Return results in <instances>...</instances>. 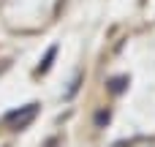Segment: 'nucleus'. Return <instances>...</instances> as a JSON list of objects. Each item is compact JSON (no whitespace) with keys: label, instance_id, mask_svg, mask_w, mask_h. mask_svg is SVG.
I'll use <instances>...</instances> for the list:
<instances>
[{"label":"nucleus","instance_id":"20e7f679","mask_svg":"<svg viewBox=\"0 0 155 147\" xmlns=\"http://www.w3.org/2000/svg\"><path fill=\"white\" fill-rule=\"evenodd\" d=\"M123 85H125V79H112L109 90H112V93H120V90H123Z\"/></svg>","mask_w":155,"mask_h":147},{"label":"nucleus","instance_id":"7ed1b4c3","mask_svg":"<svg viewBox=\"0 0 155 147\" xmlns=\"http://www.w3.org/2000/svg\"><path fill=\"white\" fill-rule=\"evenodd\" d=\"M106 123H109V112H106V109H101V112L95 115V125H106Z\"/></svg>","mask_w":155,"mask_h":147},{"label":"nucleus","instance_id":"f257e3e1","mask_svg":"<svg viewBox=\"0 0 155 147\" xmlns=\"http://www.w3.org/2000/svg\"><path fill=\"white\" fill-rule=\"evenodd\" d=\"M35 112H38V106H35V104H27L25 109H14V112H8V115H5V123H11L14 128H25V125L35 117Z\"/></svg>","mask_w":155,"mask_h":147},{"label":"nucleus","instance_id":"f03ea898","mask_svg":"<svg viewBox=\"0 0 155 147\" xmlns=\"http://www.w3.org/2000/svg\"><path fill=\"white\" fill-rule=\"evenodd\" d=\"M54 55H57V46H49V52H46V57H44L41 68H38L41 74H46V71H49V65H52V57H54Z\"/></svg>","mask_w":155,"mask_h":147}]
</instances>
